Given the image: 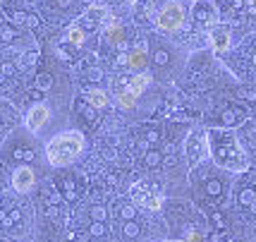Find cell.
Returning a JSON list of instances; mask_svg holds the SVG:
<instances>
[{
	"label": "cell",
	"mask_w": 256,
	"mask_h": 242,
	"mask_svg": "<svg viewBox=\"0 0 256 242\" xmlns=\"http://www.w3.org/2000/svg\"><path fill=\"white\" fill-rule=\"evenodd\" d=\"M208 151L213 154L216 163L228 168V170H244L249 165V158L237 144L232 132L228 130H213L208 134Z\"/></svg>",
	"instance_id": "obj_1"
},
{
	"label": "cell",
	"mask_w": 256,
	"mask_h": 242,
	"mask_svg": "<svg viewBox=\"0 0 256 242\" xmlns=\"http://www.w3.org/2000/svg\"><path fill=\"white\" fill-rule=\"evenodd\" d=\"M84 151V134L72 130V132H62L53 137L48 146H46V158L50 165H70L72 161H77L79 154Z\"/></svg>",
	"instance_id": "obj_2"
},
{
	"label": "cell",
	"mask_w": 256,
	"mask_h": 242,
	"mask_svg": "<svg viewBox=\"0 0 256 242\" xmlns=\"http://www.w3.org/2000/svg\"><path fill=\"white\" fill-rule=\"evenodd\" d=\"M182 22H184V8L180 5L178 0H170L156 17L158 29H163V32H178Z\"/></svg>",
	"instance_id": "obj_3"
},
{
	"label": "cell",
	"mask_w": 256,
	"mask_h": 242,
	"mask_svg": "<svg viewBox=\"0 0 256 242\" xmlns=\"http://www.w3.org/2000/svg\"><path fill=\"white\" fill-rule=\"evenodd\" d=\"M132 199L136 204H142L144 209H160L163 206V197L148 182H139L132 187Z\"/></svg>",
	"instance_id": "obj_4"
},
{
	"label": "cell",
	"mask_w": 256,
	"mask_h": 242,
	"mask_svg": "<svg viewBox=\"0 0 256 242\" xmlns=\"http://www.w3.org/2000/svg\"><path fill=\"white\" fill-rule=\"evenodd\" d=\"M48 118H50V108L44 106V103H38V106L29 108V113H26V127H29L32 132H38L46 122H48Z\"/></svg>",
	"instance_id": "obj_5"
},
{
	"label": "cell",
	"mask_w": 256,
	"mask_h": 242,
	"mask_svg": "<svg viewBox=\"0 0 256 242\" xmlns=\"http://www.w3.org/2000/svg\"><path fill=\"white\" fill-rule=\"evenodd\" d=\"M34 180H36L34 170L29 168V165H22V168H17V170H14V175H12V185H14L17 192H29V189L34 187Z\"/></svg>",
	"instance_id": "obj_6"
},
{
	"label": "cell",
	"mask_w": 256,
	"mask_h": 242,
	"mask_svg": "<svg viewBox=\"0 0 256 242\" xmlns=\"http://www.w3.org/2000/svg\"><path fill=\"white\" fill-rule=\"evenodd\" d=\"M230 32L225 29V27H218V29H213L211 32V44H213V51H218V53H223L230 48Z\"/></svg>",
	"instance_id": "obj_7"
},
{
	"label": "cell",
	"mask_w": 256,
	"mask_h": 242,
	"mask_svg": "<svg viewBox=\"0 0 256 242\" xmlns=\"http://www.w3.org/2000/svg\"><path fill=\"white\" fill-rule=\"evenodd\" d=\"M194 15H196L199 22H206V24L216 22V8H213L211 3H206V0H199L194 5Z\"/></svg>",
	"instance_id": "obj_8"
},
{
	"label": "cell",
	"mask_w": 256,
	"mask_h": 242,
	"mask_svg": "<svg viewBox=\"0 0 256 242\" xmlns=\"http://www.w3.org/2000/svg\"><path fill=\"white\" fill-rule=\"evenodd\" d=\"M204 154H206V142H204V137H190V142H187V156H190V161L196 163Z\"/></svg>",
	"instance_id": "obj_9"
},
{
	"label": "cell",
	"mask_w": 256,
	"mask_h": 242,
	"mask_svg": "<svg viewBox=\"0 0 256 242\" xmlns=\"http://www.w3.org/2000/svg\"><path fill=\"white\" fill-rule=\"evenodd\" d=\"M86 101H89L94 108H106L108 106V94L103 89H89L86 91Z\"/></svg>",
	"instance_id": "obj_10"
},
{
	"label": "cell",
	"mask_w": 256,
	"mask_h": 242,
	"mask_svg": "<svg viewBox=\"0 0 256 242\" xmlns=\"http://www.w3.org/2000/svg\"><path fill=\"white\" fill-rule=\"evenodd\" d=\"M146 63H148V58H146L144 44H142V46H139V51L130 53V67H132V70H144Z\"/></svg>",
	"instance_id": "obj_11"
},
{
	"label": "cell",
	"mask_w": 256,
	"mask_h": 242,
	"mask_svg": "<svg viewBox=\"0 0 256 242\" xmlns=\"http://www.w3.org/2000/svg\"><path fill=\"white\" fill-rule=\"evenodd\" d=\"M148 84H151V77H148V75H144V72H139L136 77H132V84H130V91L139 96V94H142V91H144V89L148 87Z\"/></svg>",
	"instance_id": "obj_12"
},
{
	"label": "cell",
	"mask_w": 256,
	"mask_h": 242,
	"mask_svg": "<svg viewBox=\"0 0 256 242\" xmlns=\"http://www.w3.org/2000/svg\"><path fill=\"white\" fill-rule=\"evenodd\" d=\"M65 39L72 46H82V44H84V39H86V32H84L82 27H70V29H67V36H65Z\"/></svg>",
	"instance_id": "obj_13"
},
{
	"label": "cell",
	"mask_w": 256,
	"mask_h": 242,
	"mask_svg": "<svg viewBox=\"0 0 256 242\" xmlns=\"http://www.w3.org/2000/svg\"><path fill=\"white\" fill-rule=\"evenodd\" d=\"M118 106H120V108H134V106H136V94H132V91H120V94H118Z\"/></svg>",
	"instance_id": "obj_14"
},
{
	"label": "cell",
	"mask_w": 256,
	"mask_h": 242,
	"mask_svg": "<svg viewBox=\"0 0 256 242\" xmlns=\"http://www.w3.org/2000/svg\"><path fill=\"white\" fill-rule=\"evenodd\" d=\"M91 218L96 220V223H103V220H106V209H100V206H94V209H91Z\"/></svg>",
	"instance_id": "obj_15"
},
{
	"label": "cell",
	"mask_w": 256,
	"mask_h": 242,
	"mask_svg": "<svg viewBox=\"0 0 256 242\" xmlns=\"http://www.w3.org/2000/svg\"><path fill=\"white\" fill-rule=\"evenodd\" d=\"M36 84H38V89H48L50 87V75H38Z\"/></svg>",
	"instance_id": "obj_16"
},
{
	"label": "cell",
	"mask_w": 256,
	"mask_h": 242,
	"mask_svg": "<svg viewBox=\"0 0 256 242\" xmlns=\"http://www.w3.org/2000/svg\"><path fill=\"white\" fill-rule=\"evenodd\" d=\"M184 242H204V235H201L199 230H192L190 235H187V240Z\"/></svg>",
	"instance_id": "obj_17"
},
{
	"label": "cell",
	"mask_w": 256,
	"mask_h": 242,
	"mask_svg": "<svg viewBox=\"0 0 256 242\" xmlns=\"http://www.w3.org/2000/svg\"><path fill=\"white\" fill-rule=\"evenodd\" d=\"M158 161H160V156H158V154H154V151H151V154H146V163H148V165H154V168H156Z\"/></svg>",
	"instance_id": "obj_18"
},
{
	"label": "cell",
	"mask_w": 256,
	"mask_h": 242,
	"mask_svg": "<svg viewBox=\"0 0 256 242\" xmlns=\"http://www.w3.org/2000/svg\"><path fill=\"white\" fill-rule=\"evenodd\" d=\"M14 220H20V211H12V213L8 216V218H2V223H5V225H12Z\"/></svg>",
	"instance_id": "obj_19"
},
{
	"label": "cell",
	"mask_w": 256,
	"mask_h": 242,
	"mask_svg": "<svg viewBox=\"0 0 256 242\" xmlns=\"http://www.w3.org/2000/svg\"><path fill=\"white\" fill-rule=\"evenodd\" d=\"M208 192H211V194H218V192H220V182H218V180H211V182H208Z\"/></svg>",
	"instance_id": "obj_20"
},
{
	"label": "cell",
	"mask_w": 256,
	"mask_h": 242,
	"mask_svg": "<svg viewBox=\"0 0 256 242\" xmlns=\"http://www.w3.org/2000/svg\"><path fill=\"white\" fill-rule=\"evenodd\" d=\"M82 110H84V115H86V118H89V120H94V118H96V113H94V106H82Z\"/></svg>",
	"instance_id": "obj_21"
},
{
	"label": "cell",
	"mask_w": 256,
	"mask_h": 242,
	"mask_svg": "<svg viewBox=\"0 0 256 242\" xmlns=\"http://www.w3.org/2000/svg\"><path fill=\"white\" fill-rule=\"evenodd\" d=\"M124 232H127V235L132 237V235H136V232H139V228H136L134 223H127V225H124Z\"/></svg>",
	"instance_id": "obj_22"
},
{
	"label": "cell",
	"mask_w": 256,
	"mask_h": 242,
	"mask_svg": "<svg viewBox=\"0 0 256 242\" xmlns=\"http://www.w3.org/2000/svg\"><path fill=\"white\" fill-rule=\"evenodd\" d=\"M12 36H14V34H12V29H8V27H5V29L0 32V39H2V41H10Z\"/></svg>",
	"instance_id": "obj_23"
},
{
	"label": "cell",
	"mask_w": 256,
	"mask_h": 242,
	"mask_svg": "<svg viewBox=\"0 0 256 242\" xmlns=\"http://www.w3.org/2000/svg\"><path fill=\"white\" fill-rule=\"evenodd\" d=\"M91 232H94V235H103V232H106V228H103L100 223H94V225H91Z\"/></svg>",
	"instance_id": "obj_24"
},
{
	"label": "cell",
	"mask_w": 256,
	"mask_h": 242,
	"mask_svg": "<svg viewBox=\"0 0 256 242\" xmlns=\"http://www.w3.org/2000/svg\"><path fill=\"white\" fill-rule=\"evenodd\" d=\"M65 192H67V197H70V199L74 197V187H72V182H70V180L65 182Z\"/></svg>",
	"instance_id": "obj_25"
},
{
	"label": "cell",
	"mask_w": 256,
	"mask_h": 242,
	"mask_svg": "<svg viewBox=\"0 0 256 242\" xmlns=\"http://www.w3.org/2000/svg\"><path fill=\"white\" fill-rule=\"evenodd\" d=\"M156 63H160V65H163V63H168V55L163 53V51H158V53H156Z\"/></svg>",
	"instance_id": "obj_26"
},
{
	"label": "cell",
	"mask_w": 256,
	"mask_h": 242,
	"mask_svg": "<svg viewBox=\"0 0 256 242\" xmlns=\"http://www.w3.org/2000/svg\"><path fill=\"white\" fill-rule=\"evenodd\" d=\"M242 201H244V204L254 201V192H244V194H242Z\"/></svg>",
	"instance_id": "obj_27"
},
{
	"label": "cell",
	"mask_w": 256,
	"mask_h": 242,
	"mask_svg": "<svg viewBox=\"0 0 256 242\" xmlns=\"http://www.w3.org/2000/svg\"><path fill=\"white\" fill-rule=\"evenodd\" d=\"M122 216H124V218H132V216H134V209H132V206H124V209H122Z\"/></svg>",
	"instance_id": "obj_28"
},
{
	"label": "cell",
	"mask_w": 256,
	"mask_h": 242,
	"mask_svg": "<svg viewBox=\"0 0 256 242\" xmlns=\"http://www.w3.org/2000/svg\"><path fill=\"white\" fill-rule=\"evenodd\" d=\"M89 77L94 79V82H96V79H100V70H96V67H94V72H91Z\"/></svg>",
	"instance_id": "obj_29"
},
{
	"label": "cell",
	"mask_w": 256,
	"mask_h": 242,
	"mask_svg": "<svg viewBox=\"0 0 256 242\" xmlns=\"http://www.w3.org/2000/svg\"><path fill=\"white\" fill-rule=\"evenodd\" d=\"M58 55H60V58H62V60H70V53H65V51H62V48H60V51H58Z\"/></svg>",
	"instance_id": "obj_30"
},
{
	"label": "cell",
	"mask_w": 256,
	"mask_h": 242,
	"mask_svg": "<svg viewBox=\"0 0 256 242\" xmlns=\"http://www.w3.org/2000/svg\"><path fill=\"white\" fill-rule=\"evenodd\" d=\"M252 209H254V213H256V199H254V206H252Z\"/></svg>",
	"instance_id": "obj_31"
},
{
	"label": "cell",
	"mask_w": 256,
	"mask_h": 242,
	"mask_svg": "<svg viewBox=\"0 0 256 242\" xmlns=\"http://www.w3.org/2000/svg\"><path fill=\"white\" fill-rule=\"evenodd\" d=\"M254 63H256V55H254Z\"/></svg>",
	"instance_id": "obj_32"
},
{
	"label": "cell",
	"mask_w": 256,
	"mask_h": 242,
	"mask_svg": "<svg viewBox=\"0 0 256 242\" xmlns=\"http://www.w3.org/2000/svg\"><path fill=\"white\" fill-rule=\"evenodd\" d=\"M228 3H230V0H228Z\"/></svg>",
	"instance_id": "obj_33"
},
{
	"label": "cell",
	"mask_w": 256,
	"mask_h": 242,
	"mask_svg": "<svg viewBox=\"0 0 256 242\" xmlns=\"http://www.w3.org/2000/svg\"><path fill=\"white\" fill-rule=\"evenodd\" d=\"M254 3H256V0H254Z\"/></svg>",
	"instance_id": "obj_34"
}]
</instances>
